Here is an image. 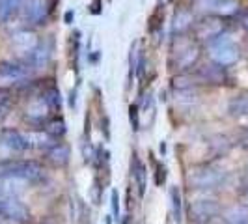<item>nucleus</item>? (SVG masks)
Instances as JSON below:
<instances>
[{"label": "nucleus", "mask_w": 248, "mask_h": 224, "mask_svg": "<svg viewBox=\"0 0 248 224\" xmlns=\"http://www.w3.org/2000/svg\"><path fill=\"white\" fill-rule=\"evenodd\" d=\"M4 176H15L28 183H41L47 177V172L36 161H4L0 162V177Z\"/></svg>", "instance_id": "1"}, {"label": "nucleus", "mask_w": 248, "mask_h": 224, "mask_svg": "<svg viewBox=\"0 0 248 224\" xmlns=\"http://www.w3.org/2000/svg\"><path fill=\"white\" fill-rule=\"evenodd\" d=\"M209 56L215 64L228 67V65H233L239 60L241 50L226 34H220L217 39H213L209 43Z\"/></svg>", "instance_id": "2"}, {"label": "nucleus", "mask_w": 248, "mask_h": 224, "mask_svg": "<svg viewBox=\"0 0 248 224\" xmlns=\"http://www.w3.org/2000/svg\"><path fill=\"white\" fill-rule=\"evenodd\" d=\"M226 179V172L213 168V166H202L198 170H194L188 176V183L194 189L205 191V189H215V187L222 185Z\"/></svg>", "instance_id": "3"}, {"label": "nucleus", "mask_w": 248, "mask_h": 224, "mask_svg": "<svg viewBox=\"0 0 248 224\" xmlns=\"http://www.w3.org/2000/svg\"><path fill=\"white\" fill-rule=\"evenodd\" d=\"M0 217L13 223H26L30 219V211L19 198L6 196V198H0Z\"/></svg>", "instance_id": "4"}, {"label": "nucleus", "mask_w": 248, "mask_h": 224, "mask_svg": "<svg viewBox=\"0 0 248 224\" xmlns=\"http://www.w3.org/2000/svg\"><path fill=\"white\" fill-rule=\"evenodd\" d=\"M177 50H174V58H175V67L177 69H190L194 64L198 62L200 58V47L194 41H186L181 43V37L177 36Z\"/></svg>", "instance_id": "5"}, {"label": "nucleus", "mask_w": 248, "mask_h": 224, "mask_svg": "<svg viewBox=\"0 0 248 224\" xmlns=\"http://www.w3.org/2000/svg\"><path fill=\"white\" fill-rule=\"evenodd\" d=\"M220 206L217 200H196L190 204V221L198 224H205L218 217Z\"/></svg>", "instance_id": "6"}, {"label": "nucleus", "mask_w": 248, "mask_h": 224, "mask_svg": "<svg viewBox=\"0 0 248 224\" xmlns=\"http://www.w3.org/2000/svg\"><path fill=\"white\" fill-rule=\"evenodd\" d=\"M23 10H25L26 23H30L34 26H41L47 23L52 8H50V4L47 0H26Z\"/></svg>", "instance_id": "7"}, {"label": "nucleus", "mask_w": 248, "mask_h": 224, "mask_svg": "<svg viewBox=\"0 0 248 224\" xmlns=\"http://www.w3.org/2000/svg\"><path fill=\"white\" fill-rule=\"evenodd\" d=\"M30 65L28 64H19L13 60H4L0 62V82L6 84H15V82H23L30 75Z\"/></svg>", "instance_id": "8"}, {"label": "nucleus", "mask_w": 248, "mask_h": 224, "mask_svg": "<svg viewBox=\"0 0 248 224\" xmlns=\"http://www.w3.org/2000/svg\"><path fill=\"white\" fill-rule=\"evenodd\" d=\"M52 39H43L39 41L34 50H30L26 54V64L32 67V69H37V67H45L47 64L50 62L52 58Z\"/></svg>", "instance_id": "9"}, {"label": "nucleus", "mask_w": 248, "mask_h": 224, "mask_svg": "<svg viewBox=\"0 0 248 224\" xmlns=\"http://www.w3.org/2000/svg\"><path fill=\"white\" fill-rule=\"evenodd\" d=\"M0 144L6 146L10 151H17V153L32 149L26 135L21 133V131H17V129H2L0 131Z\"/></svg>", "instance_id": "10"}, {"label": "nucleus", "mask_w": 248, "mask_h": 224, "mask_svg": "<svg viewBox=\"0 0 248 224\" xmlns=\"http://www.w3.org/2000/svg\"><path fill=\"white\" fill-rule=\"evenodd\" d=\"M224 34V23L218 17H209V19H203L202 23L196 25V39L200 41H209Z\"/></svg>", "instance_id": "11"}, {"label": "nucleus", "mask_w": 248, "mask_h": 224, "mask_svg": "<svg viewBox=\"0 0 248 224\" xmlns=\"http://www.w3.org/2000/svg\"><path fill=\"white\" fill-rule=\"evenodd\" d=\"M196 79L200 84H224L228 80L226 69L218 64H211V65H203L196 71Z\"/></svg>", "instance_id": "12"}, {"label": "nucleus", "mask_w": 248, "mask_h": 224, "mask_svg": "<svg viewBox=\"0 0 248 224\" xmlns=\"http://www.w3.org/2000/svg\"><path fill=\"white\" fill-rule=\"evenodd\" d=\"M50 107L45 103V99L39 96L36 99H32L26 107V120L32 124H43L49 120Z\"/></svg>", "instance_id": "13"}, {"label": "nucleus", "mask_w": 248, "mask_h": 224, "mask_svg": "<svg viewBox=\"0 0 248 224\" xmlns=\"http://www.w3.org/2000/svg\"><path fill=\"white\" fill-rule=\"evenodd\" d=\"M37 43H39V39H37L36 32L34 30H28V28L17 30L12 36V45L19 52H25V54H28L30 50H34V47H36Z\"/></svg>", "instance_id": "14"}, {"label": "nucleus", "mask_w": 248, "mask_h": 224, "mask_svg": "<svg viewBox=\"0 0 248 224\" xmlns=\"http://www.w3.org/2000/svg\"><path fill=\"white\" fill-rule=\"evenodd\" d=\"M28 181L21 179V177H15V176H4L0 177V198H6V196H19Z\"/></svg>", "instance_id": "15"}, {"label": "nucleus", "mask_w": 248, "mask_h": 224, "mask_svg": "<svg viewBox=\"0 0 248 224\" xmlns=\"http://www.w3.org/2000/svg\"><path fill=\"white\" fill-rule=\"evenodd\" d=\"M131 172H133V177H135V183L138 187V194L144 196L146 192V179H148V170L144 166V162L138 159L137 153H133V159H131Z\"/></svg>", "instance_id": "16"}, {"label": "nucleus", "mask_w": 248, "mask_h": 224, "mask_svg": "<svg viewBox=\"0 0 248 224\" xmlns=\"http://www.w3.org/2000/svg\"><path fill=\"white\" fill-rule=\"evenodd\" d=\"M47 155V161L52 162L54 166H65L69 162V157H71V151H69V146L67 144H54L50 149L45 151Z\"/></svg>", "instance_id": "17"}, {"label": "nucleus", "mask_w": 248, "mask_h": 224, "mask_svg": "<svg viewBox=\"0 0 248 224\" xmlns=\"http://www.w3.org/2000/svg\"><path fill=\"white\" fill-rule=\"evenodd\" d=\"M25 135H26V138H28V142H30V148L47 151V149H50L56 144V142H54L56 138L50 137L47 131H28Z\"/></svg>", "instance_id": "18"}, {"label": "nucleus", "mask_w": 248, "mask_h": 224, "mask_svg": "<svg viewBox=\"0 0 248 224\" xmlns=\"http://www.w3.org/2000/svg\"><path fill=\"white\" fill-rule=\"evenodd\" d=\"M192 26H194V15H192V12L179 10V12L175 13L174 23H172V32L174 34L181 36V34H185L186 30H190Z\"/></svg>", "instance_id": "19"}, {"label": "nucleus", "mask_w": 248, "mask_h": 224, "mask_svg": "<svg viewBox=\"0 0 248 224\" xmlns=\"http://www.w3.org/2000/svg\"><path fill=\"white\" fill-rule=\"evenodd\" d=\"M224 221L226 224H241V223H248V206L245 204H237V206H232L224 211Z\"/></svg>", "instance_id": "20"}, {"label": "nucleus", "mask_w": 248, "mask_h": 224, "mask_svg": "<svg viewBox=\"0 0 248 224\" xmlns=\"http://www.w3.org/2000/svg\"><path fill=\"white\" fill-rule=\"evenodd\" d=\"M26 0H0V25H6L25 6Z\"/></svg>", "instance_id": "21"}, {"label": "nucleus", "mask_w": 248, "mask_h": 224, "mask_svg": "<svg viewBox=\"0 0 248 224\" xmlns=\"http://www.w3.org/2000/svg\"><path fill=\"white\" fill-rule=\"evenodd\" d=\"M45 131L52 138H60L67 133V125H65L62 116H54V118H50V120L45 122Z\"/></svg>", "instance_id": "22"}, {"label": "nucleus", "mask_w": 248, "mask_h": 224, "mask_svg": "<svg viewBox=\"0 0 248 224\" xmlns=\"http://www.w3.org/2000/svg\"><path fill=\"white\" fill-rule=\"evenodd\" d=\"M41 97L45 99V103L50 107V111H60V105H62V97H60V90L54 86V84H49V86L43 88L41 92Z\"/></svg>", "instance_id": "23"}, {"label": "nucleus", "mask_w": 248, "mask_h": 224, "mask_svg": "<svg viewBox=\"0 0 248 224\" xmlns=\"http://www.w3.org/2000/svg\"><path fill=\"white\" fill-rule=\"evenodd\" d=\"M237 12H239V2L237 0H220L213 8V13H217L218 17H232Z\"/></svg>", "instance_id": "24"}, {"label": "nucleus", "mask_w": 248, "mask_h": 224, "mask_svg": "<svg viewBox=\"0 0 248 224\" xmlns=\"http://www.w3.org/2000/svg\"><path fill=\"white\" fill-rule=\"evenodd\" d=\"M232 116H248V94H243L230 103Z\"/></svg>", "instance_id": "25"}, {"label": "nucleus", "mask_w": 248, "mask_h": 224, "mask_svg": "<svg viewBox=\"0 0 248 224\" xmlns=\"http://www.w3.org/2000/svg\"><path fill=\"white\" fill-rule=\"evenodd\" d=\"M170 198H172V211H174L175 223L181 224L183 208H181V192H179V187H172V189H170Z\"/></svg>", "instance_id": "26"}, {"label": "nucleus", "mask_w": 248, "mask_h": 224, "mask_svg": "<svg viewBox=\"0 0 248 224\" xmlns=\"http://www.w3.org/2000/svg\"><path fill=\"white\" fill-rule=\"evenodd\" d=\"M97 149L93 148V144L92 142H84L82 144V157H84V161L86 162H92L93 159H97Z\"/></svg>", "instance_id": "27"}, {"label": "nucleus", "mask_w": 248, "mask_h": 224, "mask_svg": "<svg viewBox=\"0 0 248 224\" xmlns=\"http://www.w3.org/2000/svg\"><path fill=\"white\" fill-rule=\"evenodd\" d=\"M129 120H131V127L138 131L140 129V112H138L137 105H131L129 107Z\"/></svg>", "instance_id": "28"}, {"label": "nucleus", "mask_w": 248, "mask_h": 224, "mask_svg": "<svg viewBox=\"0 0 248 224\" xmlns=\"http://www.w3.org/2000/svg\"><path fill=\"white\" fill-rule=\"evenodd\" d=\"M110 206H112V217L116 219V221H120V194H118V191L114 189L110 194Z\"/></svg>", "instance_id": "29"}, {"label": "nucleus", "mask_w": 248, "mask_h": 224, "mask_svg": "<svg viewBox=\"0 0 248 224\" xmlns=\"http://www.w3.org/2000/svg\"><path fill=\"white\" fill-rule=\"evenodd\" d=\"M164 181H166V168H164L162 164H159V166H157V177H155V183H157V185H162Z\"/></svg>", "instance_id": "30"}, {"label": "nucleus", "mask_w": 248, "mask_h": 224, "mask_svg": "<svg viewBox=\"0 0 248 224\" xmlns=\"http://www.w3.org/2000/svg\"><path fill=\"white\" fill-rule=\"evenodd\" d=\"M73 19H75V13L73 12L65 13V23H67V25H71V21H73Z\"/></svg>", "instance_id": "31"}, {"label": "nucleus", "mask_w": 248, "mask_h": 224, "mask_svg": "<svg viewBox=\"0 0 248 224\" xmlns=\"http://www.w3.org/2000/svg\"><path fill=\"white\" fill-rule=\"evenodd\" d=\"M243 185H245V189L248 187V164H247V168H245V177H243Z\"/></svg>", "instance_id": "32"}, {"label": "nucleus", "mask_w": 248, "mask_h": 224, "mask_svg": "<svg viewBox=\"0 0 248 224\" xmlns=\"http://www.w3.org/2000/svg\"><path fill=\"white\" fill-rule=\"evenodd\" d=\"M243 204H245V206H248V187L245 189V192H243Z\"/></svg>", "instance_id": "33"}, {"label": "nucleus", "mask_w": 248, "mask_h": 224, "mask_svg": "<svg viewBox=\"0 0 248 224\" xmlns=\"http://www.w3.org/2000/svg\"><path fill=\"white\" fill-rule=\"evenodd\" d=\"M243 26L247 28V32H248V15H245V17H243Z\"/></svg>", "instance_id": "34"}, {"label": "nucleus", "mask_w": 248, "mask_h": 224, "mask_svg": "<svg viewBox=\"0 0 248 224\" xmlns=\"http://www.w3.org/2000/svg\"><path fill=\"white\" fill-rule=\"evenodd\" d=\"M243 146L248 149V135H245V137H243Z\"/></svg>", "instance_id": "35"}, {"label": "nucleus", "mask_w": 248, "mask_h": 224, "mask_svg": "<svg viewBox=\"0 0 248 224\" xmlns=\"http://www.w3.org/2000/svg\"><path fill=\"white\" fill-rule=\"evenodd\" d=\"M241 224H248V223H241Z\"/></svg>", "instance_id": "36"}]
</instances>
